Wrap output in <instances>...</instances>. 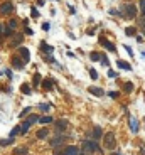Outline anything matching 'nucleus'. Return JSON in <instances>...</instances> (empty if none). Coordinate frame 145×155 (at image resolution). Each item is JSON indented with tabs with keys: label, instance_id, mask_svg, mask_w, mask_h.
Masks as SVG:
<instances>
[{
	"label": "nucleus",
	"instance_id": "f257e3e1",
	"mask_svg": "<svg viewBox=\"0 0 145 155\" xmlns=\"http://www.w3.org/2000/svg\"><path fill=\"white\" fill-rule=\"evenodd\" d=\"M98 150L100 148H98L96 140H84L79 152H81V155H91V154H94V152H98Z\"/></svg>",
	"mask_w": 145,
	"mask_h": 155
},
{
	"label": "nucleus",
	"instance_id": "f03ea898",
	"mask_svg": "<svg viewBox=\"0 0 145 155\" xmlns=\"http://www.w3.org/2000/svg\"><path fill=\"white\" fill-rule=\"evenodd\" d=\"M103 147L106 150H115V147H116V136H115L113 132H108L106 135H103Z\"/></svg>",
	"mask_w": 145,
	"mask_h": 155
},
{
	"label": "nucleus",
	"instance_id": "7ed1b4c3",
	"mask_svg": "<svg viewBox=\"0 0 145 155\" xmlns=\"http://www.w3.org/2000/svg\"><path fill=\"white\" fill-rule=\"evenodd\" d=\"M120 15H122V17H125V19H133V17L137 15V7H135L133 3H127V5L122 9Z\"/></svg>",
	"mask_w": 145,
	"mask_h": 155
},
{
	"label": "nucleus",
	"instance_id": "20e7f679",
	"mask_svg": "<svg viewBox=\"0 0 145 155\" xmlns=\"http://www.w3.org/2000/svg\"><path fill=\"white\" fill-rule=\"evenodd\" d=\"M14 3L12 2H3L2 5H0V14H3V15H9V14H12L14 12Z\"/></svg>",
	"mask_w": 145,
	"mask_h": 155
},
{
	"label": "nucleus",
	"instance_id": "39448f33",
	"mask_svg": "<svg viewBox=\"0 0 145 155\" xmlns=\"http://www.w3.org/2000/svg\"><path fill=\"white\" fill-rule=\"evenodd\" d=\"M128 125H130L132 133H138V120L135 116H128Z\"/></svg>",
	"mask_w": 145,
	"mask_h": 155
},
{
	"label": "nucleus",
	"instance_id": "423d86ee",
	"mask_svg": "<svg viewBox=\"0 0 145 155\" xmlns=\"http://www.w3.org/2000/svg\"><path fill=\"white\" fill-rule=\"evenodd\" d=\"M54 127H56V132L61 133V132H64V130L68 128V121H66V120H59V121L54 123Z\"/></svg>",
	"mask_w": 145,
	"mask_h": 155
},
{
	"label": "nucleus",
	"instance_id": "0eeeda50",
	"mask_svg": "<svg viewBox=\"0 0 145 155\" xmlns=\"http://www.w3.org/2000/svg\"><path fill=\"white\" fill-rule=\"evenodd\" d=\"M100 44H101V46H105V47H106L108 51H111V52H115V51H116L115 44H113V42H110V40H106L105 37H100Z\"/></svg>",
	"mask_w": 145,
	"mask_h": 155
},
{
	"label": "nucleus",
	"instance_id": "6e6552de",
	"mask_svg": "<svg viewBox=\"0 0 145 155\" xmlns=\"http://www.w3.org/2000/svg\"><path fill=\"white\" fill-rule=\"evenodd\" d=\"M19 52H20V56H22V59H24V62H25V64L31 61V52H29V49H27V47H19Z\"/></svg>",
	"mask_w": 145,
	"mask_h": 155
},
{
	"label": "nucleus",
	"instance_id": "1a4fd4ad",
	"mask_svg": "<svg viewBox=\"0 0 145 155\" xmlns=\"http://www.w3.org/2000/svg\"><path fill=\"white\" fill-rule=\"evenodd\" d=\"M12 66H14L15 69H24V59L19 58V56H14V58H12Z\"/></svg>",
	"mask_w": 145,
	"mask_h": 155
},
{
	"label": "nucleus",
	"instance_id": "9d476101",
	"mask_svg": "<svg viewBox=\"0 0 145 155\" xmlns=\"http://www.w3.org/2000/svg\"><path fill=\"white\" fill-rule=\"evenodd\" d=\"M88 91H90L91 95H94V96H100V98L105 95V91H103L101 88H98V86H90V88H88Z\"/></svg>",
	"mask_w": 145,
	"mask_h": 155
},
{
	"label": "nucleus",
	"instance_id": "9b49d317",
	"mask_svg": "<svg viewBox=\"0 0 145 155\" xmlns=\"http://www.w3.org/2000/svg\"><path fill=\"white\" fill-rule=\"evenodd\" d=\"M64 155H81V152H79V148L78 147H66L64 148Z\"/></svg>",
	"mask_w": 145,
	"mask_h": 155
},
{
	"label": "nucleus",
	"instance_id": "f8f14e48",
	"mask_svg": "<svg viewBox=\"0 0 145 155\" xmlns=\"http://www.w3.org/2000/svg\"><path fill=\"white\" fill-rule=\"evenodd\" d=\"M91 136H93V140L101 138V136H103V130H101L100 127H94V128H93V132H91Z\"/></svg>",
	"mask_w": 145,
	"mask_h": 155
},
{
	"label": "nucleus",
	"instance_id": "ddd939ff",
	"mask_svg": "<svg viewBox=\"0 0 145 155\" xmlns=\"http://www.w3.org/2000/svg\"><path fill=\"white\" fill-rule=\"evenodd\" d=\"M63 142H64V136H63V135L56 136V138H53V140H51V147H54V148H57V147H59L61 143H63Z\"/></svg>",
	"mask_w": 145,
	"mask_h": 155
},
{
	"label": "nucleus",
	"instance_id": "4468645a",
	"mask_svg": "<svg viewBox=\"0 0 145 155\" xmlns=\"http://www.w3.org/2000/svg\"><path fill=\"white\" fill-rule=\"evenodd\" d=\"M116 66H118L120 69H125V71H130V69H132V66L128 64L127 61H122V59H118V61H116Z\"/></svg>",
	"mask_w": 145,
	"mask_h": 155
},
{
	"label": "nucleus",
	"instance_id": "2eb2a0df",
	"mask_svg": "<svg viewBox=\"0 0 145 155\" xmlns=\"http://www.w3.org/2000/svg\"><path fill=\"white\" fill-rule=\"evenodd\" d=\"M53 79H44L42 81V89H46V91H51V88H53Z\"/></svg>",
	"mask_w": 145,
	"mask_h": 155
},
{
	"label": "nucleus",
	"instance_id": "dca6fc26",
	"mask_svg": "<svg viewBox=\"0 0 145 155\" xmlns=\"http://www.w3.org/2000/svg\"><path fill=\"white\" fill-rule=\"evenodd\" d=\"M41 51H42V52H53L54 47H53V46H47L46 42H41Z\"/></svg>",
	"mask_w": 145,
	"mask_h": 155
},
{
	"label": "nucleus",
	"instance_id": "f3484780",
	"mask_svg": "<svg viewBox=\"0 0 145 155\" xmlns=\"http://www.w3.org/2000/svg\"><path fill=\"white\" fill-rule=\"evenodd\" d=\"M29 128H31V125H29V123H27V120H25V121L20 125V133H22V135H25V133L29 132Z\"/></svg>",
	"mask_w": 145,
	"mask_h": 155
},
{
	"label": "nucleus",
	"instance_id": "a211bd4d",
	"mask_svg": "<svg viewBox=\"0 0 145 155\" xmlns=\"http://www.w3.org/2000/svg\"><path fill=\"white\" fill-rule=\"evenodd\" d=\"M20 91H22L24 95H31V91H32V89H31V86H29L27 83H24V84L20 86Z\"/></svg>",
	"mask_w": 145,
	"mask_h": 155
},
{
	"label": "nucleus",
	"instance_id": "6ab92c4d",
	"mask_svg": "<svg viewBox=\"0 0 145 155\" xmlns=\"http://www.w3.org/2000/svg\"><path fill=\"white\" fill-rule=\"evenodd\" d=\"M39 123H42V125L53 123V116H41V118H39Z\"/></svg>",
	"mask_w": 145,
	"mask_h": 155
},
{
	"label": "nucleus",
	"instance_id": "aec40b11",
	"mask_svg": "<svg viewBox=\"0 0 145 155\" xmlns=\"http://www.w3.org/2000/svg\"><path fill=\"white\" fill-rule=\"evenodd\" d=\"M125 34H127L128 37H133V36L137 34V29H135V27H127V29H125Z\"/></svg>",
	"mask_w": 145,
	"mask_h": 155
},
{
	"label": "nucleus",
	"instance_id": "412c9836",
	"mask_svg": "<svg viewBox=\"0 0 145 155\" xmlns=\"http://www.w3.org/2000/svg\"><path fill=\"white\" fill-rule=\"evenodd\" d=\"M14 155H27V148L25 147H19L14 150Z\"/></svg>",
	"mask_w": 145,
	"mask_h": 155
},
{
	"label": "nucleus",
	"instance_id": "4be33fe9",
	"mask_svg": "<svg viewBox=\"0 0 145 155\" xmlns=\"http://www.w3.org/2000/svg\"><path fill=\"white\" fill-rule=\"evenodd\" d=\"M123 91H125V93H132V91H133V83H130V81L125 83V84H123Z\"/></svg>",
	"mask_w": 145,
	"mask_h": 155
},
{
	"label": "nucleus",
	"instance_id": "5701e85b",
	"mask_svg": "<svg viewBox=\"0 0 145 155\" xmlns=\"http://www.w3.org/2000/svg\"><path fill=\"white\" fill-rule=\"evenodd\" d=\"M47 135H49V130H46V128H42V130L37 132V138H46Z\"/></svg>",
	"mask_w": 145,
	"mask_h": 155
},
{
	"label": "nucleus",
	"instance_id": "b1692460",
	"mask_svg": "<svg viewBox=\"0 0 145 155\" xmlns=\"http://www.w3.org/2000/svg\"><path fill=\"white\" fill-rule=\"evenodd\" d=\"M90 59L91 61H101V54H100V52H91Z\"/></svg>",
	"mask_w": 145,
	"mask_h": 155
},
{
	"label": "nucleus",
	"instance_id": "393cba45",
	"mask_svg": "<svg viewBox=\"0 0 145 155\" xmlns=\"http://www.w3.org/2000/svg\"><path fill=\"white\" fill-rule=\"evenodd\" d=\"M7 27H9V29H12V30H14V29H15V27H17V20L10 19V20H9V22H7Z\"/></svg>",
	"mask_w": 145,
	"mask_h": 155
},
{
	"label": "nucleus",
	"instance_id": "a878e982",
	"mask_svg": "<svg viewBox=\"0 0 145 155\" xmlns=\"http://www.w3.org/2000/svg\"><path fill=\"white\" fill-rule=\"evenodd\" d=\"M51 108V103H42V105H39V110L41 111H47Z\"/></svg>",
	"mask_w": 145,
	"mask_h": 155
},
{
	"label": "nucleus",
	"instance_id": "bb28decb",
	"mask_svg": "<svg viewBox=\"0 0 145 155\" xmlns=\"http://www.w3.org/2000/svg\"><path fill=\"white\" fill-rule=\"evenodd\" d=\"M17 133H20V127H14V128L10 130V138H14Z\"/></svg>",
	"mask_w": 145,
	"mask_h": 155
},
{
	"label": "nucleus",
	"instance_id": "cd10ccee",
	"mask_svg": "<svg viewBox=\"0 0 145 155\" xmlns=\"http://www.w3.org/2000/svg\"><path fill=\"white\" fill-rule=\"evenodd\" d=\"M10 143H14V138H9V140H0V145H2V147H7V145H10Z\"/></svg>",
	"mask_w": 145,
	"mask_h": 155
},
{
	"label": "nucleus",
	"instance_id": "c85d7f7f",
	"mask_svg": "<svg viewBox=\"0 0 145 155\" xmlns=\"http://www.w3.org/2000/svg\"><path fill=\"white\" fill-rule=\"evenodd\" d=\"M39 83H41V74L37 73V74H34V83H32V84H34V88L39 86Z\"/></svg>",
	"mask_w": 145,
	"mask_h": 155
},
{
	"label": "nucleus",
	"instance_id": "c756f323",
	"mask_svg": "<svg viewBox=\"0 0 145 155\" xmlns=\"http://www.w3.org/2000/svg\"><path fill=\"white\" fill-rule=\"evenodd\" d=\"M20 40H22V36H20V34H17V36H15V39L12 40V47H14V46H17Z\"/></svg>",
	"mask_w": 145,
	"mask_h": 155
},
{
	"label": "nucleus",
	"instance_id": "7c9ffc66",
	"mask_svg": "<svg viewBox=\"0 0 145 155\" xmlns=\"http://www.w3.org/2000/svg\"><path fill=\"white\" fill-rule=\"evenodd\" d=\"M101 64H103V66H110V61L105 54H101Z\"/></svg>",
	"mask_w": 145,
	"mask_h": 155
},
{
	"label": "nucleus",
	"instance_id": "2f4dec72",
	"mask_svg": "<svg viewBox=\"0 0 145 155\" xmlns=\"http://www.w3.org/2000/svg\"><path fill=\"white\" fill-rule=\"evenodd\" d=\"M90 78L91 79H98V73H96V69H90Z\"/></svg>",
	"mask_w": 145,
	"mask_h": 155
},
{
	"label": "nucleus",
	"instance_id": "473e14b6",
	"mask_svg": "<svg viewBox=\"0 0 145 155\" xmlns=\"http://www.w3.org/2000/svg\"><path fill=\"white\" fill-rule=\"evenodd\" d=\"M31 15H32L34 19H37V17H39V12H37L36 7H32V10H31Z\"/></svg>",
	"mask_w": 145,
	"mask_h": 155
},
{
	"label": "nucleus",
	"instance_id": "72a5a7b5",
	"mask_svg": "<svg viewBox=\"0 0 145 155\" xmlns=\"http://www.w3.org/2000/svg\"><path fill=\"white\" fill-rule=\"evenodd\" d=\"M29 111H31V108H25V110H22V113H20V118H24V116L27 115Z\"/></svg>",
	"mask_w": 145,
	"mask_h": 155
},
{
	"label": "nucleus",
	"instance_id": "f704fd0d",
	"mask_svg": "<svg viewBox=\"0 0 145 155\" xmlns=\"http://www.w3.org/2000/svg\"><path fill=\"white\" fill-rule=\"evenodd\" d=\"M54 155H64V150H59V148H56V150H54Z\"/></svg>",
	"mask_w": 145,
	"mask_h": 155
},
{
	"label": "nucleus",
	"instance_id": "c9c22d12",
	"mask_svg": "<svg viewBox=\"0 0 145 155\" xmlns=\"http://www.w3.org/2000/svg\"><path fill=\"white\" fill-rule=\"evenodd\" d=\"M108 76H110V78H116V76H118V74H116L115 71H108Z\"/></svg>",
	"mask_w": 145,
	"mask_h": 155
},
{
	"label": "nucleus",
	"instance_id": "e433bc0d",
	"mask_svg": "<svg viewBox=\"0 0 145 155\" xmlns=\"http://www.w3.org/2000/svg\"><path fill=\"white\" fill-rule=\"evenodd\" d=\"M125 49H127V52L130 54V56H133V51H132V47H128V46H125Z\"/></svg>",
	"mask_w": 145,
	"mask_h": 155
},
{
	"label": "nucleus",
	"instance_id": "4c0bfd02",
	"mask_svg": "<svg viewBox=\"0 0 145 155\" xmlns=\"http://www.w3.org/2000/svg\"><path fill=\"white\" fill-rule=\"evenodd\" d=\"M108 95H110V98H116L118 96V93H115V91H111V93H108Z\"/></svg>",
	"mask_w": 145,
	"mask_h": 155
},
{
	"label": "nucleus",
	"instance_id": "58836bf2",
	"mask_svg": "<svg viewBox=\"0 0 145 155\" xmlns=\"http://www.w3.org/2000/svg\"><path fill=\"white\" fill-rule=\"evenodd\" d=\"M140 9H142V10L145 9V0H140Z\"/></svg>",
	"mask_w": 145,
	"mask_h": 155
},
{
	"label": "nucleus",
	"instance_id": "ea45409f",
	"mask_svg": "<svg viewBox=\"0 0 145 155\" xmlns=\"http://www.w3.org/2000/svg\"><path fill=\"white\" fill-rule=\"evenodd\" d=\"M142 27H144V29H145V15H144V17H142Z\"/></svg>",
	"mask_w": 145,
	"mask_h": 155
},
{
	"label": "nucleus",
	"instance_id": "a19ab883",
	"mask_svg": "<svg viewBox=\"0 0 145 155\" xmlns=\"http://www.w3.org/2000/svg\"><path fill=\"white\" fill-rule=\"evenodd\" d=\"M0 32H3V27H2V24H0Z\"/></svg>",
	"mask_w": 145,
	"mask_h": 155
},
{
	"label": "nucleus",
	"instance_id": "79ce46f5",
	"mask_svg": "<svg viewBox=\"0 0 145 155\" xmlns=\"http://www.w3.org/2000/svg\"><path fill=\"white\" fill-rule=\"evenodd\" d=\"M142 12H144V15H145V9H144V10H142Z\"/></svg>",
	"mask_w": 145,
	"mask_h": 155
},
{
	"label": "nucleus",
	"instance_id": "37998d69",
	"mask_svg": "<svg viewBox=\"0 0 145 155\" xmlns=\"http://www.w3.org/2000/svg\"><path fill=\"white\" fill-rule=\"evenodd\" d=\"M115 155H122V154H115Z\"/></svg>",
	"mask_w": 145,
	"mask_h": 155
}]
</instances>
